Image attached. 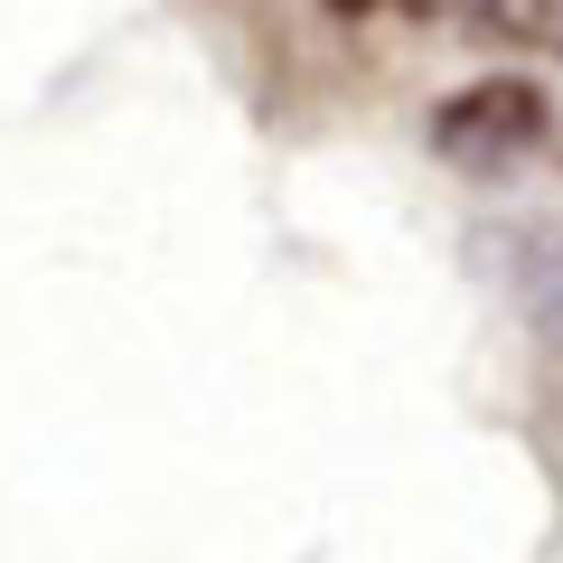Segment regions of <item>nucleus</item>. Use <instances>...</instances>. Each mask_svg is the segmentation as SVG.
<instances>
[{"mask_svg": "<svg viewBox=\"0 0 563 563\" xmlns=\"http://www.w3.org/2000/svg\"><path fill=\"white\" fill-rule=\"evenodd\" d=\"M544 141H554V103L526 76H479V85H461V95L432 113V151H442L451 169H470V179H498V169L536 161Z\"/></svg>", "mask_w": 563, "mask_h": 563, "instance_id": "obj_1", "label": "nucleus"}, {"mask_svg": "<svg viewBox=\"0 0 563 563\" xmlns=\"http://www.w3.org/2000/svg\"><path fill=\"white\" fill-rule=\"evenodd\" d=\"M498 282L517 291V310L536 320V339L563 357V225H517V235H488Z\"/></svg>", "mask_w": 563, "mask_h": 563, "instance_id": "obj_2", "label": "nucleus"}, {"mask_svg": "<svg viewBox=\"0 0 563 563\" xmlns=\"http://www.w3.org/2000/svg\"><path fill=\"white\" fill-rule=\"evenodd\" d=\"M470 29H498V38H554V0H461Z\"/></svg>", "mask_w": 563, "mask_h": 563, "instance_id": "obj_3", "label": "nucleus"}, {"mask_svg": "<svg viewBox=\"0 0 563 563\" xmlns=\"http://www.w3.org/2000/svg\"><path fill=\"white\" fill-rule=\"evenodd\" d=\"M339 10H376V0H339Z\"/></svg>", "mask_w": 563, "mask_h": 563, "instance_id": "obj_4", "label": "nucleus"}]
</instances>
